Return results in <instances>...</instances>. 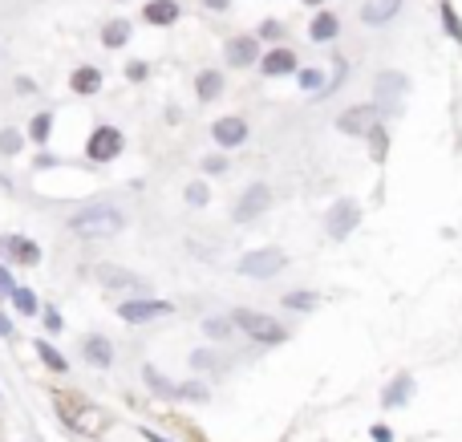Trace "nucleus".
<instances>
[{
	"mask_svg": "<svg viewBox=\"0 0 462 442\" xmlns=\"http://www.w3.org/2000/svg\"><path fill=\"white\" fill-rule=\"evenodd\" d=\"M187 203L203 207V203H207V187H203V183H191V187H187Z\"/></svg>",
	"mask_w": 462,
	"mask_h": 442,
	"instance_id": "c756f323",
	"label": "nucleus"
},
{
	"mask_svg": "<svg viewBox=\"0 0 462 442\" xmlns=\"http://www.w3.org/2000/svg\"><path fill=\"white\" fill-rule=\"evenodd\" d=\"M81 349H86V361L89 366H110L114 361V349H110V341H106V337H86V345H81Z\"/></svg>",
	"mask_w": 462,
	"mask_h": 442,
	"instance_id": "dca6fc26",
	"label": "nucleus"
},
{
	"mask_svg": "<svg viewBox=\"0 0 462 442\" xmlns=\"http://www.w3.org/2000/svg\"><path fill=\"white\" fill-rule=\"evenodd\" d=\"M16 284H13V276H9V272H4V268H0V292H13Z\"/></svg>",
	"mask_w": 462,
	"mask_h": 442,
	"instance_id": "f704fd0d",
	"label": "nucleus"
},
{
	"mask_svg": "<svg viewBox=\"0 0 462 442\" xmlns=\"http://www.w3.org/2000/svg\"><path fill=\"white\" fill-rule=\"evenodd\" d=\"M195 89H199V98H203V101H215L219 94H224V77L215 74V69H203L199 81H195Z\"/></svg>",
	"mask_w": 462,
	"mask_h": 442,
	"instance_id": "a211bd4d",
	"label": "nucleus"
},
{
	"mask_svg": "<svg viewBox=\"0 0 462 442\" xmlns=\"http://www.w3.org/2000/svg\"><path fill=\"white\" fill-rule=\"evenodd\" d=\"M316 304V296H308V292H292L288 296V308H313Z\"/></svg>",
	"mask_w": 462,
	"mask_h": 442,
	"instance_id": "c85d7f7f",
	"label": "nucleus"
},
{
	"mask_svg": "<svg viewBox=\"0 0 462 442\" xmlns=\"http://www.w3.org/2000/svg\"><path fill=\"white\" fill-rule=\"evenodd\" d=\"M74 89H77V94H98V89H101V74H98V69H89V65H86V69H77V74H74Z\"/></svg>",
	"mask_w": 462,
	"mask_h": 442,
	"instance_id": "6ab92c4d",
	"label": "nucleus"
},
{
	"mask_svg": "<svg viewBox=\"0 0 462 442\" xmlns=\"http://www.w3.org/2000/svg\"><path fill=\"white\" fill-rule=\"evenodd\" d=\"M401 9V0H369L361 9V21L365 25H386V21H393Z\"/></svg>",
	"mask_w": 462,
	"mask_h": 442,
	"instance_id": "ddd939ff",
	"label": "nucleus"
},
{
	"mask_svg": "<svg viewBox=\"0 0 462 442\" xmlns=\"http://www.w3.org/2000/svg\"><path fill=\"white\" fill-rule=\"evenodd\" d=\"M9 296H13V301H16V308H21V313H25V316H33V313H37V296H33V292H29V288H13V292H9Z\"/></svg>",
	"mask_w": 462,
	"mask_h": 442,
	"instance_id": "5701e85b",
	"label": "nucleus"
},
{
	"mask_svg": "<svg viewBox=\"0 0 462 442\" xmlns=\"http://www.w3.org/2000/svg\"><path fill=\"white\" fill-rule=\"evenodd\" d=\"M272 207V191L263 187V183H256L251 191H243V199L236 203V223H251L256 215H263Z\"/></svg>",
	"mask_w": 462,
	"mask_h": 442,
	"instance_id": "39448f33",
	"label": "nucleus"
},
{
	"mask_svg": "<svg viewBox=\"0 0 462 442\" xmlns=\"http://www.w3.org/2000/svg\"><path fill=\"white\" fill-rule=\"evenodd\" d=\"M16 146H21V134H13V130H4V134H0V151H4V154H13Z\"/></svg>",
	"mask_w": 462,
	"mask_h": 442,
	"instance_id": "7c9ffc66",
	"label": "nucleus"
},
{
	"mask_svg": "<svg viewBox=\"0 0 462 442\" xmlns=\"http://www.w3.org/2000/svg\"><path fill=\"white\" fill-rule=\"evenodd\" d=\"M45 325H49L53 333H57V328H61V316H57V313H53V308H49V313H45Z\"/></svg>",
	"mask_w": 462,
	"mask_h": 442,
	"instance_id": "c9c22d12",
	"label": "nucleus"
},
{
	"mask_svg": "<svg viewBox=\"0 0 462 442\" xmlns=\"http://www.w3.org/2000/svg\"><path fill=\"white\" fill-rule=\"evenodd\" d=\"M122 211L118 207H110V203H94V207H81V211L69 219V228L77 231V236H86V240H94V236H114V231H122Z\"/></svg>",
	"mask_w": 462,
	"mask_h": 442,
	"instance_id": "f257e3e1",
	"label": "nucleus"
},
{
	"mask_svg": "<svg viewBox=\"0 0 462 442\" xmlns=\"http://www.w3.org/2000/svg\"><path fill=\"white\" fill-rule=\"evenodd\" d=\"M37 353L45 357V366H53V369H65V357L53 349V345H45V341H37Z\"/></svg>",
	"mask_w": 462,
	"mask_h": 442,
	"instance_id": "393cba45",
	"label": "nucleus"
},
{
	"mask_svg": "<svg viewBox=\"0 0 462 442\" xmlns=\"http://www.w3.org/2000/svg\"><path fill=\"white\" fill-rule=\"evenodd\" d=\"M122 321H130V325H142V321H159V316H171L175 308L166 301H126L122 308Z\"/></svg>",
	"mask_w": 462,
	"mask_h": 442,
	"instance_id": "423d86ee",
	"label": "nucleus"
},
{
	"mask_svg": "<svg viewBox=\"0 0 462 442\" xmlns=\"http://www.w3.org/2000/svg\"><path fill=\"white\" fill-rule=\"evenodd\" d=\"M300 86H304V89H316V94H321V89H325V81H321V74H316V69H304V74H300Z\"/></svg>",
	"mask_w": 462,
	"mask_h": 442,
	"instance_id": "bb28decb",
	"label": "nucleus"
},
{
	"mask_svg": "<svg viewBox=\"0 0 462 442\" xmlns=\"http://www.w3.org/2000/svg\"><path fill=\"white\" fill-rule=\"evenodd\" d=\"M118 151H122V134L114 126H98L94 130V139H89V159L94 163H110V159H118Z\"/></svg>",
	"mask_w": 462,
	"mask_h": 442,
	"instance_id": "0eeeda50",
	"label": "nucleus"
},
{
	"mask_svg": "<svg viewBox=\"0 0 462 442\" xmlns=\"http://www.w3.org/2000/svg\"><path fill=\"white\" fill-rule=\"evenodd\" d=\"M442 21H446V33L454 41H462V25H458V16H454V9H450L446 0H442Z\"/></svg>",
	"mask_w": 462,
	"mask_h": 442,
	"instance_id": "b1692460",
	"label": "nucleus"
},
{
	"mask_svg": "<svg viewBox=\"0 0 462 442\" xmlns=\"http://www.w3.org/2000/svg\"><path fill=\"white\" fill-rule=\"evenodd\" d=\"M313 37L316 41H333V37H337V16H328V13L316 16V21H313Z\"/></svg>",
	"mask_w": 462,
	"mask_h": 442,
	"instance_id": "412c9836",
	"label": "nucleus"
},
{
	"mask_svg": "<svg viewBox=\"0 0 462 442\" xmlns=\"http://www.w3.org/2000/svg\"><path fill=\"white\" fill-rule=\"evenodd\" d=\"M341 134H369L373 126H381V106H353L337 118Z\"/></svg>",
	"mask_w": 462,
	"mask_h": 442,
	"instance_id": "7ed1b4c3",
	"label": "nucleus"
},
{
	"mask_svg": "<svg viewBox=\"0 0 462 442\" xmlns=\"http://www.w3.org/2000/svg\"><path fill=\"white\" fill-rule=\"evenodd\" d=\"M260 69L268 77H280V74H292V69H296V57H292V53L288 49H272L268 53V57H263L260 61Z\"/></svg>",
	"mask_w": 462,
	"mask_h": 442,
	"instance_id": "2eb2a0df",
	"label": "nucleus"
},
{
	"mask_svg": "<svg viewBox=\"0 0 462 442\" xmlns=\"http://www.w3.org/2000/svg\"><path fill=\"white\" fill-rule=\"evenodd\" d=\"M0 337H13V325H9V316H0Z\"/></svg>",
	"mask_w": 462,
	"mask_h": 442,
	"instance_id": "4c0bfd02",
	"label": "nucleus"
},
{
	"mask_svg": "<svg viewBox=\"0 0 462 442\" xmlns=\"http://www.w3.org/2000/svg\"><path fill=\"white\" fill-rule=\"evenodd\" d=\"M369 142H373V159L381 163V159H386V134H381V126L369 130Z\"/></svg>",
	"mask_w": 462,
	"mask_h": 442,
	"instance_id": "a878e982",
	"label": "nucleus"
},
{
	"mask_svg": "<svg viewBox=\"0 0 462 442\" xmlns=\"http://www.w3.org/2000/svg\"><path fill=\"white\" fill-rule=\"evenodd\" d=\"M146 21L150 25H171V21H179V4L175 0H154V4H146Z\"/></svg>",
	"mask_w": 462,
	"mask_h": 442,
	"instance_id": "f3484780",
	"label": "nucleus"
},
{
	"mask_svg": "<svg viewBox=\"0 0 462 442\" xmlns=\"http://www.w3.org/2000/svg\"><path fill=\"white\" fill-rule=\"evenodd\" d=\"M280 268H284V256L276 252V248H263V252H251V256L239 260V272H243V276H256V280L276 276Z\"/></svg>",
	"mask_w": 462,
	"mask_h": 442,
	"instance_id": "20e7f679",
	"label": "nucleus"
},
{
	"mask_svg": "<svg viewBox=\"0 0 462 442\" xmlns=\"http://www.w3.org/2000/svg\"><path fill=\"white\" fill-rule=\"evenodd\" d=\"M280 33H284V29L276 25V21H263V25H260V37H268V41H276Z\"/></svg>",
	"mask_w": 462,
	"mask_h": 442,
	"instance_id": "473e14b6",
	"label": "nucleus"
},
{
	"mask_svg": "<svg viewBox=\"0 0 462 442\" xmlns=\"http://www.w3.org/2000/svg\"><path fill=\"white\" fill-rule=\"evenodd\" d=\"M203 333H207V337H224L227 325L219 321V316H211V321H203Z\"/></svg>",
	"mask_w": 462,
	"mask_h": 442,
	"instance_id": "2f4dec72",
	"label": "nucleus"
},
{
	"mask_svg": "<svg viewBox=\"0 0 462 442\" xmlns=\"http://www.w3.org/2000/svg\"><path fill=\"white\" fill-rule=\"evenodd\" d=\"M126 37H130V25H126V21H114V25H106V33H101V41H106L110 49L126 45Z\"/></svg>",
	"mask_w": 462,
	"mask_h": 442,
	"instance_id": "4be33fe9",
	"label": "nucleus"
},
{
	"mask_svg": "<svg viewBox=\"0 0 462 442\" xmlns=\"http://www.w3.org/2000/svg\"><path fill=\"white\" fill-rule=\"evenodd\" d=\"M49 126H53V118L49 114H37V118H33V139H45V134H49Z\"/></svg>",
	"mask_w": 462,
	"mask_h": 442,
	"instance_id": "cd10ccee",
	"label": "nucleus"
},
{
	"mask_svg": "<svg viewBox=\"0 0 462 442\" xmlns=\"http://www.w3.org/2000/svg\"><path fill=\"white\" fill-rule=\"evenodd\" d=\"M377 101H381V106H389V110H398V98L401 94H406V89H410V81H406V77L401 74H381L377 77Z\"/></svg>",
	"mask_w": 462,
	"mask_h": 442,
	"instance_id": "1a4fd4ad",
	"label": "nucleus"
},
{
	"mask_svg": "<svg viewBox=\"0 0 462 442\" xmlns=\"http://www.w3.org/2000/svg\"><path fill=\"white\" fill-rule=\"evenodd\" d=\"M227 61L239 65V69H243V65H256V61H260L256 41H251V37H231V41H227Z\"/></svg>",
	"mask_w": 462,
	"mask_h": 442,
	"instance_id": "9b49d317",
	"label": "nucleus"
},
{
	"mask_svg": "<svg viewBox=\"0 0 462 442\" xmlns=\"http://www.w3.org/2000/svg\"><path fill=\"white\" fill-rule=\"evenodd\" d=\"M203 4H207V9H227L231 0H203Z\"/></svg>",
	"mask_w": 462,
	"mask_h": 442,
	"instance_id": "58836bf2",
	"label": "nucleus"
},
{
	"mask_svg": "<svg viewBox=\"0 0 462 442\" xmlns=\"http://www.w3.org/2000/svg\"><path fill=\"white\" fill-rule=\"evenodd\" d=\"M98 280H101V284H110V288H114V284H122V288H134V292H146V288H150L142 276H134V272H122V268H110V264H101V268H98Z\"/></svg>",
	"mask_w": 462,
	"mask_h": 442,
	"instance_id": "f8f14e48",
	"label": "nucleus"
},
{
	"mask_svg": "<svg viewBox=\"0 0 462 442\" xmlns=\"http://www.w3.org/2000/svg\"><path fill=\"white\" fill-rule=\"evenodd\" d=\"M211 134H215L219 146H239V142L248 139V122H243V118H219L211 126Z\"/></svg>",
	"mask_w": 462,
	"mask_h": 442,
	"instance_id": "9d476101",
	"label": "nucleus"
},
{
	"mask_svg": "<svg viewBox=\"0 0 462 442\" xmlns=\"http://www.w3.org/2000/svg\"><path fill=\"white\" fill-rule=\"evenodd\" d=\"M203 166H207V171H224L227 163H224V159H203Z\"/></svg>",
	"mask_w": 462,
	"mask_h": 442,
	"instance_id": "e433bc0d",
	"label": "nucleus"
},
{
	"mask_svg": "<svg viewBox=\"0 0 462 442\" xmlns=\"http://www.w3.org/2000/svg\"><path fill=\"white\" fill-rule=\"evenodd\" d=\"M308 4H321V0H308Z\"/></svg>",
	"mask_w": 462,
	"mask_h": 442,
	"instance_id": "ea45409f",
	"label": "nucleus"
},
{
	"mask_svg": "<svg viewBox=\"0 0 462 442\" xmlns=\"http://www.w3.org/2000/svg\"><path fill=\"white\" fill-rule=\"evenodd\" d=\"M0 248H4V252H13V260H21V264H37V260H41V248L33 240H21V236L0 240Z\"/></svg>",
	"mask_w": 462,
	"mask_h": 442,
	"instance_id": "4468645a",
	"label": "nucleus"
},
{
	"mask_svg": "<svg viewBox=\"0 0 462 442\" xmlns=\"http://www.w3.org/2000/svg\"><path fill=\"white\" fill-rule=\"evenodd\" d=\"M248 337H256L260 345H276V341H284V328L276 325L272 316H263V313H251V308H239L236 316H231Z\"/></svg>",
	"mask_w": 462,
	"mask_h": 442,
	"instance_id": "f03ea898",
	"label": "nucleus"
},
{
	"mask_svg": "<svg viewBox=\"0 0 462 442\" xmlns=\"http://www.w3.org/2000/svg\"><path fill=\"white\" fill-rule=\"evenodd\" d=\"M410 393H413V381L410 378H398V381H393V390H386V406L410 402Z\"/></svg>",
	"mask_w": 462,
	"mask_h": 442,
	"instance_id": "aec40b11",
	"label": "nucleus"
},
{
	"mask_svg": "<svg viewBox=\"0 0 462 442\" xmlns=\"http://www.w3.org/2000/svg\"><path fill=\"white\" fill-rule=\"evenodd\" d=\"M357 219H361L357 203H353V199H341L337 207L328 211V236H333V240H345V236L357 228Z\"/></svg>",
	"mask_w": 462,
	"mask_h": 442,
	"instance_id": "6e6552de",
	"label": "nucleus"
},
{
	"mask_svg": "<svg viewBox=\"0 0 462 442\" xmlns=\"http://www.w3.org/2000/svg\"><path fill=\"white\" fill-rule=\"evenodd\" d=\"M126 74H130V81H142V77H146V65H130V69H126Z\"/></svg>",
	"mask_w": 462,
	"mask_h": 442,
	"instance_id": "72a5a7b5",
	"label": "nucleus"
}]
</instances>
